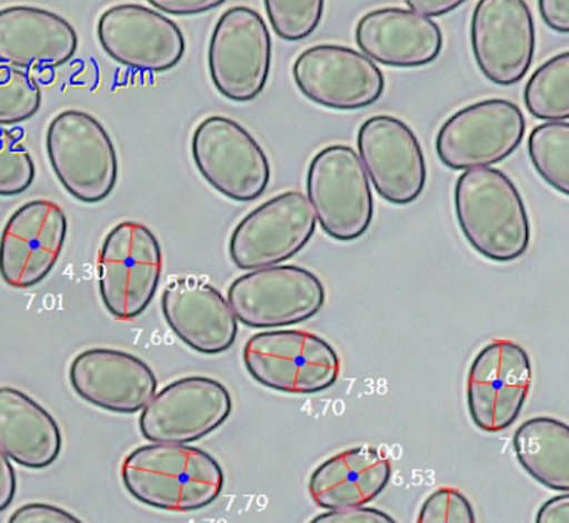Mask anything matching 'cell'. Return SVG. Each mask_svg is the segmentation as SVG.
<instances>
[{"instance_id": "74e56055", "label": "cell", "mask_w": 569, "mask_h": 523, "mask_svg": "<svg viewBox=\"0 0 569 523\" xmlns=\"http://www.w3.org/2000/svg\"><path fill=\"white\" fill-rule=\"evenodd\" d=\"M462 0H409L408 7L418 16L432 19V17L446 16L461 6Z\"/></svg>"}, {"instance_id": "30bf717a", "label": "cell", "mask_w": 569, "mask_h": 523, "mask_svg": "<svg viewBox=\"0 0 569 523\" xmlns=\"http://www.w3.org/2000/svg\"><path fill=\"white\" fill-rule=\"evenodd\" d=\"M525 133V113L515 102L481 100L462 107L442 123L436 152L449 169H482L508 159L521 145Z\"/></svg>"}, {"instance_id": "5b68a950", "label": "cell", "mask_w": 569, "mask_h": 523, "mask_svg": "<svg viewBox=\"0 0 569 523\" xmlns=\"http://www.w3.org/2000/svg\"><path fill=\"white\" fill-rule=\"evenodd\" d=\"M162 249L144 223L121 222L109 230L99 252V293L118 320H134L148 310L162 276Z\"/></svg>"}, {"instance_id": "4fadbf2b", "label": "cell", "mask_w": 569, "mask_h": 523, "mask_svg": "<svg viewBox=\"0 0 569 523\" xmlns=\"http://www.w3.org/2000/svg\"><path fill=\"white\" fill-rule=\"evenodd\" d=\"M232 412L228 386L192 375L166 385L142 409L139 429L152 443L189 445L216 432Z\"/></svg>"}, {"instance_id": "7a4b0ae2", "label": "cell", "mask_w": 569, "mask_h": 523, "mask_svg": "<svg viewBox=\"0 0 569 523\" xmlns=\"http://www.w3.org/2000/svg\"><path fill=\"white\" fill-rule=\"evenodd\" d=\"M455 210L462 235L479 255L512 262L528 252V210L518 187L502 170H465L456 180Z\"/></svg>"}, {"instance_id": "3957f363", "label": "cell", "mask_w": 569, "mask_h": 523, "mask_svg": "<svg viewBox=\"0 0 569 523\" xmlns=\"http://www.w3.org/2000/svg\"><path fill=\"white\" fill-rule=\"evenodd\" d=\"M46 149L59 182L79 202H102L116 189L118 152L91 113L69 109L56 115L46 133Z\"/></svg>"}, {"instance_id": "ba28073f", "label": "cell", "mask_w": 569, "mask_h": 523, "mask_svg": "<svg viewBox=\"0 0 569 523\" xmlns=\"http://www.w3.org/2000/svg\"><path fill=\"white\" fill-rule=\"evenodd\" d=\"M192 159L206 182L236 202L258 200L268 189L271 165L261 143L241 123L211 115L192 133Z\"/></svg>"}, {"instance_id": "5bb4252c", "label": "cell", "mask_w": 569, "mask_h": 523, "mask_svg": "<svg viewBox=\"0 0 569 523\" xmlns=\"http://www.w3.org/2000/svg\"><path fill=\"white\" fill-rule=\"evenodd\" d=\"M292 77L302 95L331 110L365 109L381 99L386 87L378 63L338 43L309 47L296 59Z\"/></svg>"}, {"instance_id": "44dd1931", "label": "cell", "mask_w": 569, "mask_h": 523, "mask_svg": "<svg viewBox=\"0 0 569 523\" xmlns=\"http://www.w3.org/2000/svg\"><path fill=\"white\" fill-rule=\"evenodd\" d=\"M72 23L41 7L14 6L0 10V63L19 70L66 66L78 52Z\"/></svg>"}, {"instance_id": "d4e9b609", "label": "cell", "mask_w": 569, "mask_h": 523, "mask_svg": "<svg viewBox=\"0 0 569 523\" xmlns=\"http://www.w3.org/2000/svg\"><path fill=\"white\" fill-rule=\"evenodd\" d=\"M519 465L541 485L556 492L569 490V429L552 416H535L512 436Z\"/></svg>"}, {"instance_id": "8fae6325", "label": "cell", "mask_w": 569, "mask_h": 523, "mask_svg": "<svg viewBox=\"0 0 569 523\" xmlns=\"http://www.w3.org/2000/svg\"><path fill=\"white\" fill-rule=\"evenodd\" d=\"M316 215L301 190H288L252 210L236 225L229 255L238 269L281 265L301 252L316 232Z\"/></svg>"}, {"instance_id": "484cf974", "label": "cell", "mask_w": 569, "mask_h": 523, "mask_svg": "<svg viewBox=\"0 0 569 523\" xmlns=\"http://www.w3.org/2000/svg\"><path fill=\"white\" fill-rule=\"evenodd\" d=\"M525 103L531 115L546 122H568L569 53L551 57L532 72L525 87Z\"/></svg>"}, {"instance_id": "83f0119b", "label": "cell", "mask_w": 569, "mask_h": 523, "mask_svg": "<svg viewBox=\"0 0 569 523\" xmlns=\"http://www.w3.org/2000/svg\"><path fill=\"white\" fill-rule=\"evenodd\" d=\"M41 105L38 80L24 70L0 63V127L32 119Z\"/></svg>"}, {"instance_id": "d6a6232c", "label": "cell", "mask_w": 569, "mask_h": 523, "mask_svg": "<svg viewBox=\"0 0 569 523\" xmlns=\"http://www.w3.org/2000/svg\"><path fill=\"white\" fill-rule=\"evenodd\" d=\"M309 523H398L389 513L372 506L328 510Z\"/></svg>"}, {"instance_id": "4316f807", "label": "cell", "mask_w": 569, "mask_h": 523, "mask_svg": "<svg viewBox=\"0 0 569 523\" xmlns=\"http://www.w3.org/2000/svg\"><path fill=\"white\" fill-rule=\"evenodd\" d=\"M529 159L536 172L562 195L569 193V123H539L529 133Z\"/></svg>"}, {"instance_id": "6da1fadb", "label": "cell", "mask_w": 569, "mask_h": 523, "mask_svg": "<svg viewBox=\"0 0 569 523\" xmlns=\"http://www.w3.org/2000/svg\"><path fill=\"white\" fill-rule=\"evenodd\" d=\"M121 476L138 502L164 512L206 509L224 489V470L211 453L176 443L132 450L122 463Z\"/></svg>"}, {"instance_id": "4dcf8cb0", "label": "cell", "mask_w": 569, "mask_h": 523, "mask_svg": "<svg viewBox=\"0 0 569 523\" xmlns=\"http://www.w3.org/2000/svg\"><path fill=\"white\" fill-rule=\"evenodd\" d=\"M416 523H476V513L461 490L441 486L425 500Z\"/></svg>"}, {"instance_id": "9c48e42d", "label": "cell", "mask_w": 569, "mask_h": 523, "mask_svg": "<svg viewBox=\"0 0 569 523\" xmlns=\"http://www.w3.org/2000/svg\"><path fill=\"white\" fill-rule=\"evenodd\" d=\"M272 40L262 17L246 6L231 7L212 30L208 63L218 92L232 102L261 95L271 72Z\"/></svg>"}, {"instance_id": "f546056e", "label": "cell", "mask_w": 569, "mask_h": 523, "mask_svg": "<svg viewBox=\"0 0 569 523\" xmlns=\"http://www.w3.org/2000/svg\"><path fill=\"white\" fill-rule=\"evenodd\" d=\"M36 179L31 152L12 130L0 127V197L26 192Z\"/></svg>"}, {"instance_id": "7402d4cb", "label": "cell", "mask_w": 569, "mask_h": 523, "mask_svg": "<svg viewBox=\"0 0 569 523\" xmlns=\"http://www.w3.org/2000/svg\"><path fill=\"white\" fill-rule=\"evenodd\" d=\"M356 43L372 62L382 66L422 67L435 62L442 50L441 27L409 9L372 10L356 26Z\"/></svg>"}, {"instance_id": "e0dca14e", "label": "cell", "mask_w": 569, "mask_h": 523, "mask_svg": "<svg viewBox=\"0 0 569 523\" xmlns=\"http://www.w3.org/2000/svg\"><path fill=\"white\" fill-rule=\"evenodd\" d=\"M68 217L52 200L19 207L0 235V276L14 289H31L54 269L68 239Z\"/></svg>"}, {"instance_id": "ffe728a7", "label": "cell", "mask_w": 569, "mask_h": 523, "mask_svg": "<svg viewBox=\"0 0 569 523\" xmlns=\"http://www.w3.org/2000/svg\"><path fill=\"white\" fill-rule=\"evenodd\" d=\"M161 306L172 332L196 352L218 355L231 349L238 339V319L228 300L204 280H172L162 292Z\"/></svg>"}, {"instance_id": "603a6c76", "label": "cell", "mask_w": 569, "mask_h": 523, "mask_svg": "<svg viewBox=\"0 0 569 523\" xmlns=\"http://www.w3.org/2000/svg\"><path fill=\"white\" fill-rule=\"evenodd\" d=\"M391 473V462L381 450L355 446L326 460L312 472L309 495L326 510L365 506L385 492Z\"/></svg>"}, {"instance_id": "2e32d148", "label": "cell", "mask_w": 569, "mask_h": 523, "mask_svg": "<svg viewBox=\"0 0 569 523\" xmlns=\"http://www.w3.org/2000/svg\"><path fill=\"white\" fill-rule=\"evenodd\" d=\"M358 157L386 202L408 205L425 192L428 169L421 142L398 117L366 120L358 132Z\"/></svg>"}, {"instance_id": "f1b7e54d", "label": "cell", "mask_w": 569, "mask_h": 523, "mask_svg": "<svg viewBox=\"0 0 569 523\" xmlns=\"http://www.w3.org/2000/svg\"><path fill=\"white\" fill-rule=\"evenodd\" d=\"M264 3L272 29L289 42L311 36L325 12L322 0H266Z\"/></svg>"}, {"instance_id": "cb8c5ba5", "label": "cell", "mask_w": 569, "mask_h": 523, "mask_svg": "<svg viewBox=\"0 0 569 523\" xmlns=\"http://www.w3.org/2000/svg\"><path fill=\"white\" fill-rule=\"evenodd\" d=\"M0 450L26 469H48L61 455L58 420L22 390L0 386Z\"/></svg>"}, {"instance_id": "8992f818", "label": "cell", "mask_w": 569, "mask_h": 523, "mask_svg": "<svg viewBox=\"0 0 569 523\" xmlns=\"http://www.w3.org/2000/svg\"><path fill=\"white\" fill-rule=\"evenodd\" d=\"M306 190L316 220L331 239L352 242L368 232L375 200L368 173L352 147L319 150L309 163Z\"/></svg>"}, {"instance_id": "e575fe53", "label": "cell", "mask_w": 569, "mask_h": 523, "mask_svg": "<svg viewBox=\"0 0 569 523\" xmlns=\"http://www.w3.org/2000/svg\"><path fill=\"white\" fill-rule=\"evenodd\" d=\"M539 12L549 29L556 32H569V2L568 0H541Z\"/></svg>"}, {"instance_id": "d6986e66", "label": "cell", "mask_w": 569, "mask_h": 523, "mask_svg": "<svg viewBox=\"0 0 569 523\" xmlns=\"http://www.w3.org/2000/svg\"><path fill=\"white\" fill-rule=\"evenodd\" d=\"M69 380L82 400L114 413L142 412L158 390V379L144 360L116 349L79 353Z\"/></svg>"}, {"instance_id": "836d02e7", "label": "cell", "mask_w": 569, "mask_h": 523, "mask_svg": "<svg viewBox=\"0 0 569 523\" xmlns=\"http://www.w3.org/2000/svg\"><path fill=\"white\" fill-rule=\"evenodd\" d=\"M156 10L169 16H198L221 6L222 0H151Z\"/></svg>"}, {"instance_id": "52a82bcc", "label": "cell", "mask_w": 569, "mask_h": 523, "mask_svg": "<svg viewBox=\"0 0 569 523\" xmlns=\"http://www.w3.org/2000/svg\"><path fill=\"white\" fill-rule=\"evenodd\" d=\"M326 289L311 270L276 265L236 279L228 303L238 322L251 329H272L306 322L321 312Z\"/></svg>"}, {"instance_id": "9a60e30c", "label": "cell", "mask_w": 569, "mask_h": 523, "mask_svg": "<svg viewBox=\"0 0 569 523\" xmlns=\"http://www.w3.org/2000/svg\"><path fill=\"white\" fill-rule=\"evenodd\" d=\"M98 39L112 60L138 72H168L186 52L181 27L141 3L109 7L99 19Z\"/></svg>"}, {"instance_id": "ac0fdd59", "label": "cell", "mask_w": 569, "mask_h": 523, "mask_svg": "<svg viewBox=\"0 0 569 523\" xmlns=\"http://www.w3.org/2000/svg\"><path fill=\"white\" fill-rule=\"evenodd\" d=\"M471 46L482 76L496 86L521 82L536 49L535 20L522 0H481L471 20Z\"/></svg>"}, {"instance_id": "277c9868", "label": "cell", "mask_w": 569, "mask_h": 523, "mask_svg": "<svg viewBox=\"0 0 569 523\" xmlns=\"http://www.w3.org/2000/svg\"><path fill=\"white\" fill-rule=\"evenodd\" d=\"M242 360L256 382L296 395L325 392L341 373L335 346L308 330L256 333L246 342Z\"/></svg>"}, {"instance_id": "7c38bea8", "label": "cell", "mask_w": 569, "mask_h": 523, "mask_svg": "<svg viewBox=\"0 0 569 523\" xmlns=\"http://www.w3.org/2000/svg\"><path fill=\"white\" fill-rule=\"evenodd\" d=\"M528 352L512 340H492L469 366L466 400L472 423L482 432H501L518 419L531 390Z\"/></svg>"}, {"instance_id": "8d00e7d4", "label": "cell", "mask_w": 569, "mask_h": 523, "mask_svg": "<svg viewBox=\"0 0 569 523\" xmlns=\"http://www.w3.org/2000/svg\"><path fill=\"white\" fill-rule=\"evenodd\" d=\"M536 523H569V495L552 496L539 506Z\"/></svg>"}, {"instance_id": "1f68e13d", "label": "cell", "mask_w": 569, "mask_h": 523, "mask_svg": "<svg viewBox=\"0 0 569 523\" xmlns=\"http://www.w3.org/2000/svg\"><path fill=\"white\" fill-rule=\"evenodd\" d=\"M8 523H84L61 506L51 503H26L19 506Z\"/></svg>"}, {"instance_id": "d590c367", "label": "cell", "mask_w": 569, "mask_h": 523, "mask_svg": "<svg viewBox=\"0 0 569 523\" xmlns=\"http://www.w3.org/2000/svg\"><path fill=\"white\" fill-rule=\"evenodd\" d=\"M18 490V479L11 460L0 450V513L9 509Z\"/></svg>"}]
</instances>
